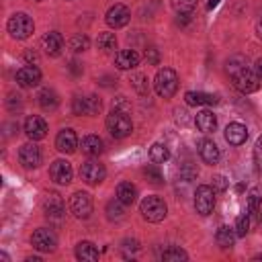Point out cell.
Returning a JSON list of instances; mask_svg holds the SVG:
<instances>
[{
    "label": "cell",
    "mask_w": 262,
    "mask_h": 262,
    "mask_svg": "<svg viewBox=\"0 0 262 262\" xmlns=\"http://www.w3.org/2000/svg\"><path fill=\"white\" fill-rule=\"evenodd\" d=\"M20 106H23L20 96H18V94H10V96H8V108H10V111H16V108H20Z\"/></svg>",
    "instance_id": "cell-44"
},
{
    "label": "cell",
    "mask_w": 262,
    "mask_h": 262,
    "mask_svg": "<svg viewBox=\"0 0 262 262\" xmlns=\"http://www.w3.org/2000/svg\"><path fill=\"white\" fill-rule=\"evenodd\" d=\"M248 139V129L242 123H229L225 127V141L231 145H242Z\"/></svg>",
    "instance_id": "cell-18"
},
{
    "label": "cell",
    "mask_w": 262,
    "mask_h": 262,
    "mask_svg": "<svg viewBox=\"0 0 262 262\" xmlns=\"http://www.w3.org/2000/svg\"><path fill=\"white\" fill-rule=\"evenodd\" d=\"M139 63V53L135 49H121L115 55V66L119 70H133Z\"/></svg>",
    "instance_id": "cell-19"
},
{
    "label": "cell",
    "mask_w": 262,
    "mask_h": 262,
    "mask_svg": "<svg viewBox=\"0 0 262 262\" xmlns=\"http://www.w3.org/2000/svg\"><path fill=\"white\" fill-rule=\"evenodd\" d=\"M260 156H262V135L256 141V158H260Z\"/></svg>",
    "instance_id": "cell-49"
},
{
    "label": "cell",
    "mask_w": 262,
    "mask_h": 262,
    "mask_svg": "<svg viewBox=\"0 0 262 262\" xmlns=\"http://www.w3.org/2000/svg\"><path fill=\"white\" fill-rule=\"evenodd\" d=\"M70 209L78 219H88L92 213V196L88 192H82V190L74 192L70 199Z\"/></svg>",
    "instance_id": "cell-9"
},
{
    "label": "cell",
    "mask_w": 262,
    "mask_h": 262,
    "mask_svg": "<svg viewBox=\"0 0 262 262\" xmlns=\"http://www.w3.org/2000/svg\"><path fill=\"white\" fill-rule=\"evenodd\" d=\"M41 82V72L37 66H25L16 72V84L23 88H35Z\"/></svg>",
    "instance_id": "cell-15"
},
{
    "label": "cell",
    "mask_w": 262,
    "mask_h": 262,
    "mask_svg": "<svg viewBox=\"0 0 262 262\" xmlns=\"http://www.w3.org/2000/svg\"><path fill=\"white\" fill-rule=\"evenodd\" d=\"M37 2H39V0H37Z\"/></svg>",
    "instance_id": "cell-53"
},
{
    "label": "cell",
    "mask_w": 262,
    "mask_h": 262,
    "mask_svg": "<svg viewBox=\"0 0 262 262\" xmlns=\"http://www.w3.org/2000/svg\"><path fill=\"white\" fill-rule=\"evenodd\" d=\"M102 108V102L96 94H90V96H76L74 102H72V111L74 115H88V117H94L98 115Z\"/></svg>",
    "instance_id": "cell-7"
},
{
    "label": "cell",
    "mask_w": 262,
    "mask_h": 262,
    "mask_svg": "<svg viewBox=\"0 0 262 262\" xmlns=\"http://www.w3.org/2000/svg\"><path fill=\"white\" fill-rule=\"evenodd\" d=\"M106 215H108V219H115V221L123 219V203H121L119 199L108 201V205H106Z\"/></svg>",
    "instance_id": "cell-35"
},
{
    "label": "cell",
    "mask_w": 262,
    "mask_h": 262,
    "mask_svg": "<svg viewBox=\"0 0 262 262\" xmlns=\"http://www.w3.org/2000/svg\"><path fill=\"white\" fill-rule=\"evenodd\" d=\"M154 88H156L158 96H162V98L174 96V92L178 90V74L172 68L158 70V74L154 78Z\"/></svg>",
    "instance_id": "cell-1"
},
{
    "label": "cell",
    "mask_w": 262,
    "mask_h": 262,
    "mask_svg": "<svg viewBox=\"0 0 262 262\" xmlns=\"http://www.w3.org/2000/svg\"><path fill=\"white\" fill-rule=\"evenodd\" d=\"M194 125H196V129L199 131H203V133H211V131H215V127H217V117L211 113V111H201V113H196V117H194Z\"/></svg>",
    "instance_id": "cell-21"
},
{
    "label": "cell",
    "mask_w": 262,
    "mask_h": 262,
    "mask_svg": "<svg viewBox=\"0 0 262 262\" xmlns=\"http://www.w3.org/2000/svg\"><path fill=\"white\" fill-rule=\"evenodd\" d=\"M248 231H250V215L246 213V215L237 217V221H235V233H237L239 237H244Z\"/></svg>",
    "instance_id": "cell-39"
},
{
    "label": "cell",
    "mask_w": 262,
    "mask_h": 262,
    "mask_svg": "<svg viewBox=\"0 0 262 262\" xmlns=\"http://www.w3.org/2000/svg\"><path fill=\"white\" fill-rule=\"evenodd\" d=\"M139 213L143 215L145 221L158 223V221H162V219L166 217L168 207H166L164 199H160V196H156V194H149V196H145V199L139 203Z\"/></svg>",
    "instance_id": "cell-2"
},
{
    "label": "cell",
    "mask_w": 262,
    "mask_h": 262,
    "mask_svg": "<svg viewBox=\"0 0 262 262\" xmlns=\"http://www.w3.org/2000/svg\"><path fill=\"white\" fill-rule=\"evenodd\" d=\"M6 29H8V33H10L12 39H27V37L33 35L35 23H33V18H31L29 14H25V12H14V14L8 18Z\"/></svg>",
    "instance_id": "cell-3"
},
{
    "label": "cell",
    "mask_w": 262,
    "mask_h": 262,
    "mask_svg": "<svg viewBox=\"0 0 262 262\" xmlns=\"http://www.w3.org/2000/svg\"><path fill=\"white\" fill-rule=\"evenodd\" d=\"M113 108H117V111H123V113H127L131 106L127 104V100H125V96H119L115 102H113Z\"/></svg>",
    "instance_id": "cell-45"
},
{
    "label": "cell",
    "mask_w": 262,
    "mask_h": 262,
    "mask_svg": "<svg viewBox=\"0 0 262 262\" xmlns=\"http://www.w3.org/2000/svg\"><path fill=\"white\" fill-rule=\"evenodd\" d=\"M196 174H199V170H196V166H192L190 162H186V164L180 166V176H182L184 180H192V178H196Z\"/></svg>",
    "instance_id": "cell-40"
},
{
    "label": "cell",
    "mask_w": 262,
    "mask_h": 262,
    "mask_svg": "<svg viewBox=\"0 0 262 262\" xmlns=\"http://www.w3.org/2000/svg\"><path fill=\"white\" fill-rule=\"evenodd\" d=\"M31 244H33V248L39 250V252H53L55 246H57V239H55V233H53L51 229L39 227V229L33 231Z\"/></svg>",
    "instance_id": "cell-10"
},
{
    "label": "cell",
    "mask_w": 262,
    "mask_h": 262,
    "mask_svg": "<svg viewBox=\"0 0 262 262\" xmlns=\"http://www.w3.org/2000/svg\"><path fill=\"white\" fill-rule=\"evenodd\" d=\"M76 258L78 260H98V248L92 244V242H80L76 246Z\"/></svg>",
    "instance_id": "cell-25"
},
{
    "label": "cell",
    "mask_w": 262,
    "mask_h": 262,
    "mask_svg": "<svg viewBox=\"0 0 262 262\" xmlns=\"http://www.w3.org/2000/svg\"><path fill=\"white\" fill-rule=\"evenodd\" d=\"M43 49H45V53L51 55V57L59 55L61 49H63V37H61L57 31L47 33V35L43 37Z\"/></svg>",
    "instance_id": "cell-20"
},
{
    "label": "cell",
    "mask_w": 262,
    "mask_h": 262,
    "mask_svg": "<svg viewBox=\"0 0 262 262\" xmlns=\"http://www.w3.org/2000/svg\"><path fill=\"white\" fill-rule=\"evenodd\" d=\"M49 176H51V180L55 184H70L72 182V176H74L72 164L68 160H55L51 164V168H49Z\"/></svg>",
    "instance_id": "cell-12"
},
{
    "label": "cell",
    "mask_w": 262,
    "mask_h": 262,
    "mask_svg": "<svg viewBox=\"0 0 262 262\" xmlns=\"http://www.w3.org/2000/svg\"><path fill=\"white\" fill-rule=\"evenodd\" d=\"M184 100L190 106H203V104H217L219 98H217V94H207V92H194V90H190V92L184 94Z\"/></svg>",
    "instance_id": "cell-23"
},
{
    "label": "cell",
    "mask_w": 262,
    "mask_h": 262,
    "mask_svg": "<svg viewBox=\"0 0 262 262\" xmlns=\"http://www.w3.org/2000/svg\"><path fill=\"white\" fill-rule=\"evenodd\" d=\"M55 147L61 151V154H74L76 147H78V137L72 129H61L55 137Z\"/></svg>",
    "instance_id": "cell-17"
},
{
    "label": "cell",
    "mask_w": 262,
    "mask_h": 262,
    "mask_svg": "<svg viewBox=\"0 0 262 262\" xmlns=\"http://www.w3.org/2000/svg\"><path fill=\"white\" fill-rule=\"evenodd\" d=\"M194 209L199 215H209L215 209V190L213 186L201 184L194 192Z\"/></svg>",
    "instance_id": "cell-6"
},
{
    "label": "cell",
    "mask_w": 262,
    "mask_h": 262,
    "mask_svg": "<svg viewBox=\"0 0 262 262\" xmlns=\"http://www.w3.org/2000/svg\"><path fill=\"white\" fill-rule=\"evenodd\" d=\"M80 176H82V180H84L86 184L96 186V184H100V182L104 180L106 170H104V166H102L100 162L88 160V162H84V164L80 166Z\"/></svg>",
    "instance_id": "cell-8"
},
{
    "label": "cell",
    "mask_w": 262,
    "mask_h": 262,
    "mask_svg": "<svg viewBox=\"0 0 262 262\" xmlns=\"http://www.w3.org/2000/svg\"><path fill=\"white\" fill-rule=\"evenodd\" d=\"M244 68H248V61H246L242 55H233V57L227 59V74H229V76L237 74V72L244 70Z\"/></svg>",
    "instance_id": "cell-36"
},
{
    "label": "cell",
    "mask_w": 262,
    "mask_h": 262,
    "mask_svg": "<svg viewBox=\"0 0 262 262\" xmlns=\"http://www.w3.org/2000/svg\"><path fill=\"white\" fill-rule=\"evenodd\" d=\"M98 82H100L102 86H115V84H117V80H115L113 76H102V78H98Z\"/></svg>",
    "instance_id": "cell-46"
},
{
    "label": "cell",
    "mask_w": 262,
    "mask_h": 262,
    "mask_svg": "<svg viewBox=\"0 0 262 262\" xmlns=\"http://www.w3.org/2000/svg\"><path fill=\"white\" fill-rule=\"evenodd\" d=\"M129 82H131V86L135 88V92H139V94H147V92H149L147 76H143V74H133Z\"/></svg>",
    "instance_id": "cell-32"
},
{
    "label": "cell",
    "mask_w": 262,
    "mask_h": 262,
    "mask_svg": "<svg viewBox=\"0 0 262 262\" xmlns=\"http://www.w3.org/2000/svg\"><path fill=\"white\" fill-rule=\"evenodd\" d=\"M129 18H131V12H129V8H127L125 4H115V6H111L108 12H106V23H108V27H113V29L125 27V25L129 23Z\"/></svg>",
    "instance_id": "cell-13"
},
{
    "label": "cell",
    "mask_w": 262,
    "mask_h": 262,
    "mask_svg": "<svg viewBox=\"0 0 262 262\" xmlns=\"http://www.w3.org/2000/svg\"><path fill=\"white\" fill-rule=\"evenodd\" d=\"M225 188H227V180H225V176H215V178H213V190L223 192Z\"/></svg>",
    "instance_id": "cell-42"
},
{
    "label": "cell",
    "mask_w": 262,
    "mask_h": 262,
    "mask_svg": "<svg viewBox=\"0 0 262 262\" xmlns=\"http://www.w3.org/2000/svg\"><path fill=\"white\" fill-rule=\"evenodd\" d=\"M96 45L100 51L108 53V51H115L117 49V37L113 33H100L98 39H96Z\"/></svg>",
    "instance_id": "cell-29"
},
{
    "label": "cell",
    "mask_w": 262,
    "mask_h": 262,
    "mask_svg": "<svg viewBox=\"0 0 262 262\" xmlns=\"http://www.w3.org/2000/svg\"><path fill=\"white\" fill-rule=\"evenodd\" d=\"M199 154H201V158H203V162L205 164H217V160H219V147L215 145V141H211V139H203L201 143H199Z\"/></svg>",
    "instance_id": "cell-22"
},
{
    "label": "cell",
    "mask_w": 262,
    "mask_h": 262,
    "mask_svg": "<svg viewBox=\"0 0 262 262\" xmlns=\"http://www.w3.org/2000/svg\"><path fill=\"white\" fill-rule=\"evenodd\" d=\"M149 158H151V162H156V164H164V162L170 158V151H168V147H166L164 143H154V145L149 147Z\"/></svg>",
    "instance_id": "cell-30"
},
{
    "label": "cell",
    "mask_w": 262,
    "mask_h": 262,
    "mask_svg": "<svg viewBox=\"0 0 262 262\" xmlns=\"http://www.w3.org/2000/svg\"><path fill=\"white\" fill-rule=\"evenodd\" d=\"M88 45H90V41H88V37H86V35H82V33H78V35H74V37L70 39V49H72V51H76V53L86 51V49H88Z\"/></svg>",
    "instance_id": "cell-34"
},
{
    "label": "cell",
    "mask_w": 262,
    "mask_h": 262,
    "mask_svg": "<svg viewBox=\"0 0 262 262\" xmlns=\"http://www.w3.org/2000/svg\"><path fill=\"white\" fill-rule=\"evenodd\" d=\"M70 70H72L74 74H80V72H82V66H80L78 61H72V63H70Z\"/></svg>",
    "instance_id": "cell-48"
},
{
    "label": "cell",
    "mask_w": 262,
    "mask_h": 262,
    "mask_svg": "<svg viewBox=\"0 0 262 262\" xmlns=\"http://www.w3.org/2000/svg\"><path fill=\"white\" fill-rule=\"evenodd\" d=\"M143 174L147 176V180H149L151 184H162V182H164V176H162V172H160L156 166H147V168H143Z\"/></svg>",
    "instance_id": "cell-38"
},
{
    "label": "cell",
    "mask_w": 262,
    "mask_h": 262,
    "mask_svg": "<svg viewBox=\"0 0 262 262\" xmlns=\"http://www.w3.org/2000/svg\"><path fill=\"white\" fill-rule=\"evenodd\" d=\"M37 98H39V106L45 111H55L59 104V98H57L55 90H51V88H43Z\"/></svg>",
    "instance_id": "cell-26"
},
{
    "label": "cell",
    "mask_w": 262,
    "mask_h": 262,
    "mask_svg": "<svg viewBox=\"0 0 262 262\" xmlns=\"http://www.w3.org/2000/svg\"><path fill=\"white\" fill-rule=\"evenodd\" d=\"M135 196H137L135 184H131V182H119V186H117V199L123 205H131L135 201Z\"/></svg>",
    "instance_id": "cell-27"
},
{
    "label": "cell",
    "mask_w": 262,
    "mask_h": 262,
    "mask_svg": "<svg viewBox=\"0 0 262 262\" xmlns=\"http://www.w3.org/2000/svg\"><path fill=\"white\" fill-rule=\"evenodd\" d=\"M102 147H104V143H102V139L98 135H86L82 139V151L86 156H90V158L92 156H98L102 151Z\"/></svg>",
    "instance_id": "cell-24"
},
{
    "label": "cell",
    "mask_w": 262,
    "mask_h": 262,
    "mask_svg": "<svg viewBox=\"0 0 262 262\" xmlns=\"http://www.w3.org/2000/svg\"><path fill=\"white\" fill-rule=\"evenodd\" d=\"M106 129H108V133H111L113 137L123 139V137H127V135L133 131V123H131V119L127 117V113L113 108V113L106 117Z\"/></svg>",
    "instance_id": "cell-4"
},
{
    "label": "cell",
    "mask_w": 262,
    "mask_h": 262,
    "mask_svg": "<svg viewBox=\"0 0 262 262\" xmlns=\"http://www.w3.org/2000/svg\"><path fill=\"white\" fill-rule=\"evenodd\" d=\"M145 59L149 61V63H158L160 61V55H158V49L156 47H149V49H145Z\"/></svg>",
    "instance_id": "cell-43"
},
{
    "label": "cell",
    "mask_w": 262,
    "mask_h": 262,
    "mask_svg": "<svg viewBox=\"0 0 262 262\" xmlns=\"http://www.w3.org/2000/svg\"><path fill=\"white\" fill-rule=\"evenodd\" d=\"M18 162L23 164V168H37L41 164V149L37 143H25L18 149Z\"/></svg>",
    "instance_id": "cell-11"
},
{
    "label": "cell",
    "mask_w": 262,
    "mask_h": 262,
    "mask_svg": "<svg viewBox=\"0 0 262 262\" xmlns=\"http://www.w3.org/2000/svg\"><path fill=\"white\" fill-rule=\"evenodd\" d=\"M43 211H45V215H47L49 219H53V221H61V219H63V213H66L61 196L55 194V192H51V194L45 199V203H43Z\"/></svg>",
    "instance_id": "cell-16"
},
{
    "label": "cell",
    "mask_w": 262,
    "mask_h": 262,
    "mask_svg": "<svg viewBox=\"0 0 262 262\" xmlns=\"http://www.w3.org/2000/svg\"><path fill=\"white\" fill-rule=\"evenodd\" d=\"M186 258H188L186 252L176 248V246H170L168 250L162 252V260H166V262H180V260H186Z\"/></svg>",
    "instance_id": "cell-31"
},
{
    "label": "cell",
    "mask_w": 262,
    "mask_h": 262,
    "mask_svg": "<svg viewBox=\"0 0 262 262\" xmlns=\"http://www.w3.org/2000/svg\"><path fill=\"white\" fill-rule=\"evenodd\" d=\"M260 201H262V188L260 186H254L248 192V213H256L258 207H260Z\"/></svg>",
    "instance_id": "cell-33"
},
{
    "label": "cell",
    "mask_w": 262,
    "mask_h": 262,
    "mask_svg": "<svg viewBox=\"0 0 262 262\" xmlns=\"http://www.w3.org/2000/svg\"><path fill=\"white\" fill-rule=\"evenodd\" d=\"M172 6L178 14H190L196 8V0H172Z\"/></svg>",
    "instance_id": "cell-37"
},
{
    "label": "cell",
    "mask_w": 262,
    "mask_h": 262,
    "mask_svg": "<svg viewBox=\"0 0 262 262\" xmlns=\"http://www.w3.org/2000/svg\"><path fill=\"white\" fill-rule=\"evenodd\" d=\"M260 223H262V213H260Z\"/></svg>",
    "instance_id": "cell-52"
},
{
    "label": "cell",
    "mask_w": 262,
    "mask_h": 262,
    "mask_svg": "<svg viewBox=\"0 0 262 262\" xmlns=\"http://www.w3.org/2000/svg\"><path fill=\"white\" fill-rule=\"evenodd\" d=\"M256 35H258V39H262V18H260L258 25H256Z\"/></svg>",
    "instance_id": "cell-50"
},
{
    "label": "cell",
    "mask_w": 262,
    "mask_h": 262,
    "mask_svg": "<svg viewBox=\"0 0 262 262\" xmlns=\"http://www.w3.org/2000/svg\"><path fill=\"white\" fill-rule=\"evenodd\" d=\"M25 133H27V137L33 139V141L43 139V137L47 135V123H45V119H41V117H37V115L27 117V121H25Z\"/></svg>",
    "instance_id": "cell-14"
},
{
    "label": "cell",
    "mask_w": 262,
    "mask_h": 262,
    "mask_svg": "<svg viewBox=\"0 0 262 262\" xmlns=\"http://www.w3.org/2000/svg\"><path fill=\"white\" fill-rule=\"evenodd\" d=\"M235 235H237V233H235L231 227H227V225H221V227L217 229V233H215L217 246H219V248H223V250L231 248V246H233V242H235Z\"/></svg>",
    "instance_id": "cell-28"
},
{
    "label": "cell",
    "mask_w": 262,
    "mask_h": 262,
    "mask_svg": "<svg viewBox=\"0 0 262 262\" xmlns=\"http://www.w3.org/2000/svg\"><path fill=\"white\" fill-rule=\"evenodd\" d=\"M219 2H221V0H209V2H207V8H209V10H213V8H215Z\"/></svg>",
    "instance_id": "cell-51"
},
{
    "label": "cell",
    "mask_w": 262,
    "mask_h": 262,
    "mask_svg": "<svg viewBox=\"0 0 262 262\" xmlns=\"http://www.w3.org/2000/svg\"><path fill=\"white\" fill-rule=\"evenodd\" d=\"M231 78H233V86H235L239 92H244V94L256 92V90L260 88V84H262V80L258 78V74H256V72H252L250 68L239 70V72H237V74H233Z\"/></svg>",
    "instance_id": "cell-5"
},
{
    "label": "cell",
    "mask_w": 262,
    "mask_h": 262,
    "mask_svg": "<svg viewBox=\"0 0 262 262\" xmlns=\"http://www.w3.org/2000/svg\"><path fill=\"white\" fill-rule=\"evenodd\" d=\"M121 250H123V256H125V258H129V256H133V254L139 250V246H137V242H135V239H125V242H123V246H121Z\"/></svg>",
    "instance_id": "cell-41"
},
{
    "label": "cell",
    "mask_w": 262,
    "mask_h": 262,
    "mask_svg": "<svg viewBox=\"0 0 262 262\" xmlns=\"http://www.w3.org/2000/svg\"><path fill=\"white\" fill-rule=\"evenodd\" d=\"M254 72H256V74H258V78L262 80V57L256 61V66H254Z\"/></svg>",
    "instance_id": "cell-47"
}]
</instances>
